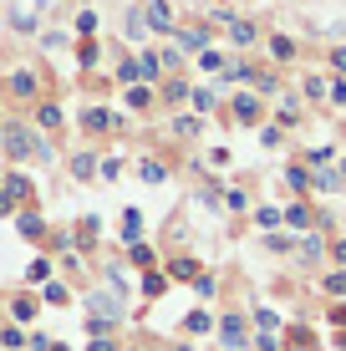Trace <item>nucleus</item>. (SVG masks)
<instances>
[{
    "label": "nucleus",
    "mask_w": 346,
    "mask_h": 351,
    "mask_svg": "<svg viewBox=\"0 0 346 351\" xmlns=\"http://www.w3.org/2000/svg\"><path fill=\"white\" fill-rule=\"evenodd\" d=\"M5 153L16 163H26V158H36V163H51V148H46L41 138H36L31 128H21V123H10L5 128Z\"/></svg>",
    "instance_id": "1"
},
{
    "label": "nucleus",
    "mask_w": 346,
    "mask_h": 351,
    "mask_svg": "<svg viewBox=\"0 0 346 351\" xmlns=\"http://www.w3.org/2000/svg\"><path fill=\"white\" fill-rule=\"evenodd\" d=\"M219 341L230 346V351H245L249 346V331H245V316H224L219 321Z\"/></svg>",
    "instance_id": "2"
},
{
    "label": "nucleus",
    "mask_w": 346,
    "mask_h": 351,
    "mask_svg": "<svg viewBox=\"0 0 346 351\" xmlns=\"http://www.w3.org/2000/svg\"><path fill=\"white\" fill-rule=\"evenodd\" d=\"M143 16H148V31H173L169 5H163V0H148V10H143Z\"/></svg>",
    "instance_id": "3"
},
{
    "label": "nucleus",
    "mask_w": 346,
    "mask_h": 351,
    "mask_svg": "<svg viewBox=\"0 0 346 351\" xmlns=\"http://www.w3.org/2000/svg\"><path fill=\"white\" fill-rule=\"evenodd\" d=\"M5 87L16 92V97H36V77H31V71H10Z\"/></svg>",
    "instance_id": "4"
},
{
    "label": "nucleus",
    "mask_w": 346,
    "mask_h": 351,
    "mask_svg": "<svg viewBox=\"0 0 346 351\" xmlns=\"http://www.w3.org/2000/svg\"><path fill=\"white\" fill-rule=\"evenodd\" d=\"M234 117H240V123H260V102H255V97H240V102H234Z\"/></svg>",
    "instance_id": "5"
},
{
    "label": "nucleus",
    "mask_w": 346,
    "mask_h": 351,
    "mask_svg": "<svg viewBox=\"0 0 346 351\" xmlns=\"http://www.w3.org/2000/svg\"><path fill=\"white\" fill-rule=\"evenodd\" d=\"M255 36H260V31L249 26V21H230V41H234V46H249Z\"/></svg>",
    "instance_id": "6"
},
{
    "label": "nucleus",
    "mask_w": 346,
    "mask_h": 351,
    "mask_svg": "<svg viewBox=\"0 0 346 351\" xmlns=\"http://www.w3.org/2000/svg\"><path fill=\"white\" fill-rule=\"evenodd\" d=\"M36 123H41V128H62V107H56V102H41Z\"/></svg>",
    "instance_id": "7"
},
{
    "label": "nucleus",
    "mask_w": 346,
    "mask_h": 351,
    "mask_svg": "<svg viewBox=\"0 0 346 351\" xmlns=\"http://www.w3.org/2000/svg\"><path fill=\"white\" fill-rule=\"evenodd\" d=\"M71 173H77V178H92V173H97V158H92V153H77V158H71Z\"/></svg>",
    "instance_id": "8"
},
{
    "label": "nucleus",
    "mask_w": 346,
    "mask_h": 351,
    "mask_svg": "<svg viewBox=\"0 0 346 351\" xmlns=\"http://www.w3.org/2000/svg\"><path fill=\"white\" fill-rule=\"evenodd\" d=\"M285 224H291V229H306V224H311V209H306V204H291V209H285Z\"/></svg>",
    "instance_id": "9"
},
{
    "label": "nucleus",
    "mask_w": 346,
    "mask_h": 351,
    "mask_svg": "<svg viewBox=\"0 0 346 351\" xmlns=\"http://www.w3.org/2000/svg\"><path fill=\"white\" fill-rule=\"evenodd\" d=\"M169 275H173V280H199V265H194V260H173Z\"/></svg>",
    "instance_id": "10"
},
{
    "label": "nucleus",
    "mask_w": 346,
    "mask_h": 351,
    "mask_svg": "<svg viewBox=\"0 0 346 351\" xmlns=\"http://www.w3.org/2000/svg\"><path fill=\"white\" fill-rule=\"evenodd\" d=\"M270 51H275V62H291V56H295V41H291V36H275V41H270Z\"/></svg>",
    "instance_id": "11"
},
{
    "label": "nucleus",
    "mask_w": 346,
    "mask_h": 351,
    "mask_svg": "<svg viewBox=\"0 0 346 351\" xmlns=\"http://www.w3.org/2000/svg\"><path fill=\"white\" fill-rule=\"evenodd\" d=\"M107 123H112V117H107V112H102V107H92V112H87V117H82V128H87V132H102Z\"/></svg>",
    "instance_id": "12"
},
{
    "label": "nucleus",
    "mask_w": 346,
    "mask_h": 351,
    "mask_svg": "<svg viewBox=\"0 0 346 351\" xmlns=\"http://www.w3.org/2000/svg\"><path fill=\"white\" fill-rule=\"evenodd\" d=\"M21 234H26V239H41V234H46V224L36 219V214H21Z\"/></svg>",
    "instance_id": "13"
},
{
    "label": "nucleus",
    "mask_w": 346,
    "mask_h": 351,
    "mask_svg": "<svg viewBox=\"0 0 346 351\" xmlns=\"http://www.w3.org/2000/svg\"><path fill=\"white\" fill-rule=\"evenodd\" d=\"M123 234L138 245V234H143V214H138V209H127V219H123Z\"/></svg>",
    "instance_id": "14"
},
{
    "label": "nucleus",
    "mask_w": 346,
    "mask_h": 351,
    "mask_svg": "<svg viewBox=\"0 0 346 351\" xmlns=\"http://www.w3.org/2000/svg\"><path fill=\"white\" fill-rule=\"evenodd\" d=\"M301 260H306V265H316V260H321V239H316V234H311V239H301Z\"/></svg>",
    "instance_id": "15"
},
{
    "label": "nucleus",
    "mask_w": 346,
    "mask_h": 351,
    "mask_svg": "<svg viewBox=\"0 0 346 351\" xmlns=\"http://www.w3.org/2000/svg\"><path fill=\"white\" fill-rule=\"evenodd\" d=\"M0 341H5L10 351H21V346H26V336H21V331H16V326H5V331H0Z\"/></svg>",
    "instance_id": "16"
},
{
    "label": "nucleus",
    "mask_w": 346,
    "mask_h": 351,
    "mask_svg": "<svg viewBox=\"0 0 346 351\" xmlns=\"http://www.w3.org/2000/svg\"><path fill=\"white\" fill-rule=\"evenodd\" d=\"M10 311H16V321H31V316H36V300H26V295H21Z\"/></svg>",
    "instance_id": "17"
},
{
    "label": "nucleus",
    "mask_w": 346,
    "mask_h": 351,
    "mask_svg": "<svg viewBox=\"0 0 346 351\" xmlns=\"http://www.w3.org/2000/svg\"><path fill=\"white\" fill-rule=\"evenodd\" d=\"M148 102H153V97H148V87H133V92H127V107H138V112H143Z\"/></svg>",
    "instance_id": "18"
},
{
    "label": "nucleus",
    "mask_w": 346,
    "mask_h": 351,
    "mask_svg": "<svg viewBox=\"0 0 346 351\" xmlns=\"http://www.w3.org/2000/svg\"><path fill=\"white\" fill-rule=\"evenodd\" d=\"M173 132H178V138H194V132H199V123H194V117H178V123H173Z\"/></svg>",
    "instance_id": "19"
},
{
    "label": "nucleus",
    "mask_w": 346,
    "mask_h": 351,
    "mask_svg": "<svg viewBox=\"0 0 346 351\" xmlns=\"http://www.w3.org/2000/svg\"><path fill=\"white\" fill-rule=\"evenodd\" d=\"M326 290H331V295H346V270L341 275H326Z\"/></svg>",
    "instance_id": "20"
},
{
    "label": "nucleus",
    "mask_w": 346,
    "mask_h": 351,
    "mask_svg": "<svg viewBox=\"0 0 346 351\" xmlns=\"http://www.w3.org/2000/svg\"><path fill=\"white\" fill-rule=\"evenodd\" d=\"M138 173H143V178H148V184H163V168H158V163H143V168H138Z\"/></svg>",
    "instance_id": "21"
},
{
    "label": "nucleus",
    "mask_w": 346,
    "mask_h": 351,
    "mask_svg": "<svg viewBox=\"0 0 346 351\" xmlns=\"http://www.w3.org/2000/svg\"><path fill=\"white\" fill-rule=\"evenodd\" d=\"M291 189H311V173H306V168H291Z\"/></svg>",
    "instance_id": "22"
},
{
    "label": "nucleus",
    "mask_w": 346,
    "mask_h": 351,
    "mask_svg": "<svg viewBox=\"0 0 346 351\" xmlns=\"http://www.w3.org/2000/svg\"><path fill=\"white\" fill-rule=\"evenodd\" d=\"M26 275H31V280H46V275H51V260H36Z\"/></svg>",
    "instance_id": "23"
},
{
    "label": "nucleus",
    "mask_w": 346,
    "mask_h": 351,
    "mask_svg": "<svg viewBox=\"0 0 346 351\" xmlns=\"http://www.w3.org/2000/svg\"><path fill=\"white\" fill-rule=\"evenodd\" d=\"M280 219H285V214H280V209H260V224H265V229H275Z\"/></svg>",
    "instance_id": "24"
},
{
    "label": "nucleus",
    "mask_w": 346,
    "mask_h": 351,
    "mask_svg": "<svg viewBox=\"0 0 346 351\" xmlns=\"http://www.w3.org/2000/svg\"><path fill=\"white\" fill-rule=\"evenodd\" d=\"M133 265H153V250L148 245H133Z\"/></svg>",
    "instance_id": "25"
},
{
    "label": "nucleus",
    "mask_w": 346,
    "mask_h": 351,
    "mask_svg": "<svg viewBox=\"0 0 346 351\" xmlns=\"http://www.w3.org/2000/svg\"><path fill=\"white\" fill-rule=\"evenodd\" d=\"M87 351H117V346L107 341V336H92V346H87Z\"/></svg>",
    "instance_id": "26"
},
{
    "label": "nucleus",
    "mask_w": 346,
    "mask_h": 351,
    "mask_svg": "<svg viewBox=\"0 0 346 351\" xmlns=\"http://www.w3.org/2000/svg\"><path fill=\"white\" fill-rule=\"evenodd\" d=\"M10 209H16V199H10V193L0 189V214H10Z\"/></svg>",
    "instance_id": "27"
},
{
    "label": "nucleus",
    "mask_w": 346,
    "mask_h": 351,
    "mask_svg": "<svg viewBox=\"0 0 346 351\" xmlns=\"http://www.w3.org/2000/svg\"><path fill=\"white\" fill-rule=\"evenodd\" d=\"M331 255H336V260L346 265V239H336V245H331Z\"/></svg>",
    "instance_id": "28"
},
{
    "label": "nucleus",
    "mask_w": 346,
    "mask_h": 351,
    "mask_svg": "<svg viewBox=\"0 0 346 351\" xmlns=\"http://www.w3.org/2000/svg\"><path fill=\"white\" fill-rule=\"evenodd\" d=\"M331 66H336V71H346V51H336V56H331Z\"/></svg>",
    "instance_id": "29"
}]
</instances>
